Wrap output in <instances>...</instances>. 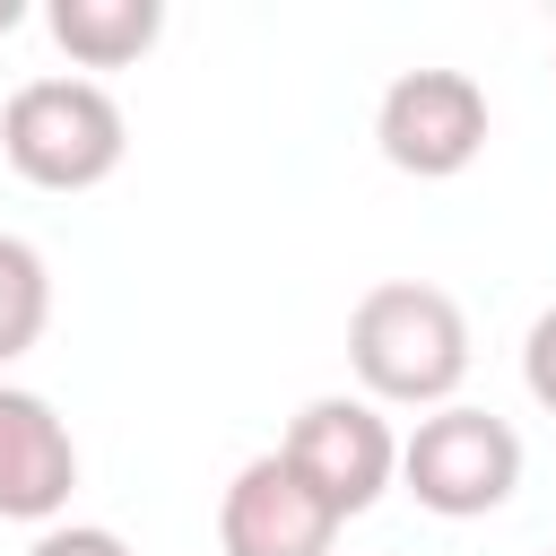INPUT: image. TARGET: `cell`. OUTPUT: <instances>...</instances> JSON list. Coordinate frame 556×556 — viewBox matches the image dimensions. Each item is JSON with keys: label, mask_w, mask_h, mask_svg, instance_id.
I'll return each instance as SVG.
<instances>
[{"label": "cell", "mask_w": 556, "mask_h": 556, "mask_svg": "<svg viewBox=\"0 0 556 556\" xmlns=\"http://www.w3.org/2000/svg\"><path fill=\"white\" fill-rule=\"evenodd\" d=\"M26 556H130V539L104 530V521H52V530L26 539Z\"/></svg>", "instance_id": "cell-10"}, {"label": "cell", "mask_w": 556, "mask_h": 556, "mask_svg": "<svg viewBox=\"0 0 556 556\" xmlns=\"http://www.w3.org/2000/svg\"><path fill=\"white\" fill-rule=\"evenodd\" d=\"M486 87L469 70H400L374 104V148L391 174L417 182H452L486 156Z\"/></svg>", "instance_id": "cell-4"}, {"label": "cell", "mask_w": 556, "mask_h": 556, "mask_svg": "<svg viewBox=\"0 0 556 556\" xmlns=\"http://www.w3.org/2000/svg\"><path fill=\"white\" fill-rule=\"evenodd\" d=\"M348 374L374 408H452L469 382V313L434 278H382L348 313Z\"/></svg>", "instance_id": "cell-1"}, {"label": "cell", "mask_w": 556, "mask_h": 556, "mask_svg": "<svg viewBox=\"0 0 556 556\" xmlns=\"http://www.w3.org/2000/svg\"><path fill=\"white\" fill-rule=\"evenodd\" d=\"M278 452L339 504V521L374 513L382 486L400 478V434H391V417H382L365 391H321V400H304Z\"/></svg>", "instance_id": "cell-5"}, {"label": "cell", "mask_w": 556, "mask_h": 556, "mask_svg": "<svg viewBox=\"0 0 556 556\" xmlns=\"http://www.w3.org/2000/svg\"><path fill=\"white\" fill-rule=\"evenodd\" d=\"M17 17H26V9H17V0H0V35H9V26H17Z\"/></svg>", "instance_id": "cell-12"}, {"label": "cell", "mask_w": 556, "mask_h": 556, "mask_svg": "<svg viewBox=\"0 0 556 556\" xmlns=\"http://www.w3.org/2000/svg\"><path fill=\"white\" fill-rule=\"evenodd\" d=\"M43 26L78 70H130L165 35V0H52Z\"/></svg>", "instance_id": "cell-8"}, {"label": "cell", "mask_w": 556, "mask_h": 556, "mask_svg": "<svg viewBox=\"0 0 556 556\" xmlns=\"http://www.w3.org/2000/svg\"><path fill=\"white\" fill-rule=\"evenodd\" d=\"M52 321V269L26 235H0V365H17Z\"/></svg>", "instance_id": "cell-9"}, {"label": "cell", "mask_w": 556, "mask_h": 556, "mask_svg": "<svg viewBox=\"0 0 556 556\" xmlns=\"http://www.w3.org/2000/svg\"><path fill=\"white\" fill-rule=\"evenodd\" d=\"M70 486H78L70 417H61L43 391L0 382V521H35V530H52V521L70 513Z\"/></svg>", "instance_id": "cell-7"}, {"label": "cell", "mask_w": 556, "mask_h": 556, "mask_svg": "<svg viewBox=\"0 0 556 556\" xmlns=\"http://www.w3.org/2000/svg\"><path fill=\"white\" fill-rule=\"evenodd\" d=\"M0 156L35 191H96L130 156V122L104 78H26L0 104Z\"/></svg>", "instance_id": "cell-2"}, {"label": "cell", "mask_w": 556, "mask_h": 556, "mask_svg": "<svg viewBox=\"0 0 556 556\" xmlns=\"http://www.w3.org/2000/svg\"><path fill=\"white\" fill-rule=\"evenodd\" d=\"M521 382H530V400L556 417V304L530 321V339H521Z\"/></svg>", "instance_id": "cell-11"}, {"label": "cell", "mask_w": 556, "mask_h": 556, "mask_svg": "<svg viewBox=\"0 0 556 556\" xmlns=\"http://www.w3.org/2000/svg\"><path fill=\"white\" fill-rule=\"evenodd\" d=\"M400 486L434 521H486L521 486V434L495 408L452 400V408L417 417V434H400Z\"/></svg>", "instance_id": "cell-3"}, {"label": "cell", "mask_w": 556, "mask_h": 556, "mask_svg": "<svg viewBox=\"0 0 556 556\" xmlns=\"http://www.w3.org/2000/svg\"><path fill=\"white\" fill-rule=\"evenodd\" d=\"M330 539H339V504L287 452L243 460L217 495V547L226 556H330Z\"/></svg>", "instance_id": "cell-6"}]
</instances>
